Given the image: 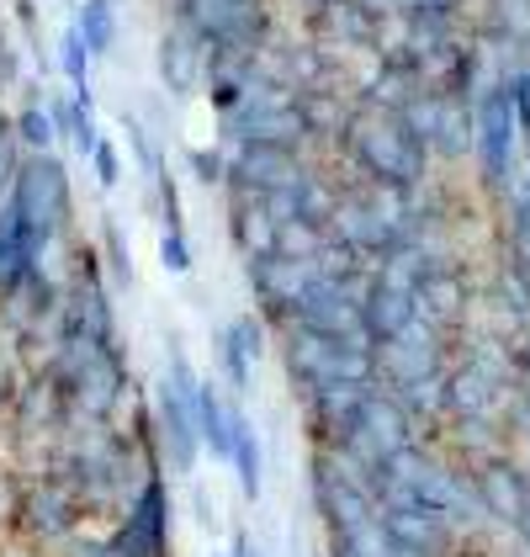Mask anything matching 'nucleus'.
<instances>
[{"instance_id": "obj_4", "label": "nucleus", "mask_w": 530, "mask_h": 557, "mask_svg": "<svg viewBox=\"0 0 530 557\" xmlns=\"http://www.w3.org/2000/svg\"><path fill=\"white\" fill-rule=\"evenodd\" d=\"M86 499L59 478V472H38V478H27L22 488H16V499H11V525H16V536L22 542H70L75 531H80V520H86Z\"/></svg>"}, {"instance_id": "obj_32", "label": "nucleus", "mask_w": 530, "mask_h": 557, "mask_svg": "<svg viewBox=\"0 0 530 557\" xmlns=\"http://www.w3.org/2000/svg\"><path fill=\"white\" fill-rule=\"evenodd\" d=\"M176 5H180V0H176Z\"/></svg>"}, {"instance_id": "obj_6", "label": "nucleus", "mask_w": 530, "mask_h": 557, "mask_svg": "<svg viewBox=\"0 0 530 557\" xmlns=\"http://www.w3.org/2000/svg\"><path fill=\"white\" fill-rule=\"evenodd\" d=\"M472 149H478L483 181L493 191H504L515 175V149H520V117L509 101V81H488L472 96Z\"/></svg>"}, {"instance_id": "obj_3", "label": "nucleus", "mask_w": 530, "mask_h": 557, "mask_svg": "<svg viewBox=\"0 0 530 557\" xmlns=\"http://www.w3.org/2000/svg\"><path fill=\"white\" fill-rule=\"evenodd\" d=\"M11 202L22 208L27 228L53 250L59 234L70 228V218H75V191H70L64 160H59V154H33V160H22V165H16V181H11Z\"/></svg>"}, {"instance_id": "obj_5", "label": "nucleus", "mask_w": 530, "mask_h": 557, "mask_svg": "<svg viewBox=\"0 0 530 557\" xmlns=\"http://www.w3.org/2000/svg\"><path fill=\"white\" fill-rule=\"evenodd\" d=\"M403 446H419V425L403 414V404H398L388 387H371V398L361 404V420H355V430L345 435L340 457H345L361 478H371V468H382Z\"/></svg>"}, {"instance_id": "obj_1", "label": "nucleus", "mask_w": 530, "mask_h": 557, "mask_svg": "<svg viewBox=\"0 0 530 557\" xmlns=\"http://www.w3.org/2000/svg\"><path fill=\"white\" fill-rule=\"evenodd\" d=\"M340 144H345L351 165L361 171V181H371V186L414 191V186H425V175H430V149H425V138L414 133L408 112H393V107L361 101L351 117H345Z\"/></svg>"}, {"instance_id": "obj_17", "label": "nucleus", "mask_w": 530, "mask_h": 557, "mask_svg": "<svg viewBox=\"0 0 530 557\" xmlns=\"http://www.w3.org/2000/svg\"><path fill=\"white\" fill-rule=\"evenodd\" d=\"M191 414H197V435H202V451L213 457V462H228V451H234V404L223 398V387L213 377H202L197 387V398H191Z\"/></svg>"}, {"instance_id": "obj_29", "label": "nucleus", "mask_w": 530, "mask_h": 557, "mask_svg": "<svg viewBox=\"0 0 530 557\" xmlns=\"http://www.w3.org/2000/svg\"><path fill=\"white\" fill-rule=\"evenodd\" d=\"M504 81H509V101H515L520 133H530V64L526 70H515V75H504Z\"/></svg>"}, {"instance_id": "obj_23", "label": "nucleus", "mask_w": 530, "mask_h": 557, "mask_svg": "<svg viewBox=\"0 0 530 557\" xmlns=\"http://www.w3.org/2000/svg\"><path fill=\"white\" fill-rule=\"evenodd\" d=\"M16 138H22L33 154H48V149H53V138H59V128H53V112H48V107H38V101H33V107H22V112H16Z\"/></svg>"}, {"instance_id": "obj_25", "label": "nucleus", "mask_w": 530, "mask_h": 557, "mask_svg": "<svg viewBox=\"0 0 530 557\" xmlns=\"http://www.w3.org/2000/svg\"><path fill=\"white\" fill-rule=\"evenodd\" d=\"M186 160H191V175H197L207 191H213V186H228V154H223V149H191Z\"/></svg>"}, {"instance_id": "obj_9", "label": "nucleus", "mask_w": 530, "mask_h": 557, "mask_svg": "<svg viewBox=\"0 0 530 557\" xmlns=\"http://www.w3.org/2000/svg\"><path fill=\"white\" fill-rule=\"evenodd\" d=\"M112 542L128 557H171V483H165V468H154L138 483Z\"/></svg>"}, {"instance_id": "obj_28", "label": "nucleus", "mask_w": 530, "mask_h": 557, "mask_svg": "<svg viewBox=\"0 0 530 557\" xmlns=\"http://www.w3.org/2000/svg\"><path fill=\"white\" fill-rule=\"evenodd\" d=\"M106 260H112V282L132 287V256L123 250V228H106Z\"/></svg>"}, {"instance_id": "obj_8", "label": "nucleus", "mask_w": 530, "mask_h": 557, "mask_svg": "<svg viewBox=\"0 0 530 557\" xmlns=\"http://www.w3.org/2000/svg\"><path fill=\"white\" fill-rule=\"evenodd\" d=\"M366 276H355V282H324V276H313L308 287H303V298H298V308H292V324L313 330V335H329V341L371 345L366 341V324H361V287H366Z\"/></svg>"}, {"instance_id": "obj_21", "label": "nucleus", "mask_w": 530, "mask_h": 557, "mask_svg": "<svg viewBox=\"0 0 530 557\" xmlns=\"http://www.w3.org/2000/svg\"><path fill=\"white\" fill-rule=\"evenodd\" d=\"M75 33L86 38L90 59H101V53H112V48H117V11H112V0H80V16H75Z\"/></svg>"}, {"instance_id": "obj_7", "label": "nucleus", "mask_w": 530, "mask_h": 557, "mask_svg": "<svg viewBox=\"0 0 530 557\" xmlns=\"http://www.w3.org/2000/svg\"><path fill=\"white\" fill-rule=\"evenodd\" d=\"M371 361H377V387H398L408 383H425V377H441L451 367V335H441L436 324L414 319L408 330H398L393 341L371 345Z\"/></svg>"}, {"instance_id": "obj_24", "label": "nucleus", "mask_w": 530, "mask_h": 557, "mask_svg": "<svg viewBox=\"0 0 530 557\" xmlns=\"http://www.w3.org/2000/svg\"><path fill=\"white\" fill-rule=\"evenodd\" d=\"M59 64H64V75H70V86L75 90L90 86V48H86V38H80L75 27L59 38Z\"/></svg>"}, {"instance_id": "obj_2", "label": "nucleus", "mask_w": 530, "mask_h": 557, "mask_svg": "<svg viewBox=\"0 0 530 557\" xmlns=\"http://www.w3.org/2000/svg\"><path fill=\"white\" fill-rule=\"evenodd\" d=\"M308 494L318 520H324V531H329V542H355V536H366L377 525V499H371L366 478L340 451H313Z\"/></svg>"}, {"instance_id": "obj_31", "label": "nucleus", "mask_w": 530, "mask_h": 557, "mask_svg": "<svg viewBox=\"0 0 530 557\" xmlns=\"http://www.w3.org/2000/svg\"><path fill=\"white\" fill-rule=\"evenodd\" d=\"M324 557H361V553H355L351 542H329V553H324Z\"/></svg>"}, {"instance_id": "obj_26", "label": "nucleus", "mask_w": 530, "mask_h": 557, "mask_svg": "<svg viewBox=\"0 0 530 557\" xmlns=\"http://www.w3.org/2000/svg\"><path fill=\"white\" fill-rule=\"evenodd\" d=\"M160 265L171 276H186L191 271V245H186V228H165L160 234Z\"/></svg>"}, {"instance_id": "obj_30", "label": "nucleus", "mask_w": 530, "mask_h": 557, "mask_svg": "<svg viewBox=\"0 0 530 557\" xmlns=\"http://www.w3.org/2000/svg\"><path fill=\"white\" fill-rule=\"evenodd\" d=\"M228 557H261L255 553V542H250V531H234V553Z\"/></svg>"}, {"instance_id": "obj_12", "label": "nucleus", "mask_w": 530, "mask_h": 557, "mask_svg": "<svg viewBox=\"0 0 530 557\" xmlns=\"http://www.w3.org/2000/svg\"><path fill=\"white\" fill-rule=\"evenodd\" d=\"M244 271H250V293L261 302V319L265 324H292V308L303 298V287L313 282L308 260H292L281 256V250H265V256H250L244 260Z\"/></svg>"}, {"instance_id": "obj_22", "label": "nucleus", "mask_w": 530, "mask_h": 557, "mask_svg": "<svg viewBox=\"0 0 530 557\" xmlns=\"http://www.w3.org/2000/svg\"><path fill=\"white\" fill-rule=\"evenodd\" d=\"M218 372H223V383L234 387V393H250V383H255V356L239 345V335H234V324H223L218 330Z\"/></svg>"}, {"instance_id": "obj_10", "label": "nucleus", "mask_w": 530, "mask_h": 557, "mask_svg": "<svg viewBox=\"0 0 530 557\" xmlns=\"http://www.w3.org/2000/svg\"><path fill=\"white\" fill-rule=\"evenodd\" d=\"M377 525H382V536L393 542V553H403V557H456V547H462V525H451L445 515L425 510V505H414V499L382 505V510H377Z\"/></svg>"}, {"instance_id": "obj_19", "label": "nucleus", "mask_w": 530, "mask_h": 557, "mask_svg": "<svg viewBox=\"0 0 530 557\" xmlns=\"http://www.w3.org/2000/svg\"><path fill=\"white\" fill-rule=\"evenodd\" d=\"M228 234H234V245L244 250V260L276 250V218L265 213L261 197H234V202H228Z\"/></svg>"}, {"instance_id": "obj_27", "label": "nucleus", "mask_w": 530, "mask_h": 557, "mask_svg": "<svg viewBox=\"0 0 530 557\" xmlns=\"http://www.w3.org/2000/svg\"><path fill=\"white\" fill-rule=\"evenodd\" d=\"M90 171H96V181H101L106 191L123 181V154H117V144H112V138H101V144H96V154H90Z\"/></svg>"}, {"instance_id": "obj_11", "label": "nucleus", "mask_w": 530, "mask_h": 557, "mask_svg": "<svg viewBox=\"0 0 530 557\" xmlns=\"http://www.w3.org/2000/svg\"><path fill=\"white\" fill-rule=\"evenodd\" d=\"M408 123L425 138L430 160H467V149H472V101L419 90L414 107H408Z\"/></svg>"}, {"instance_id": "obj_16", "label": "nucleus", "mask_w": 530, "mask_h": 557, "mask_svg": "<svg viewBox=\"0 0 530 557\" xmlns=\"http://www.w3.org/2000/svg\"><path fill=\"white\" fill-rule=\"evenodd\" d=\"M43 256H48V245L27 228L22 208L5 197V202H0V302L11 298V293L43 265Z\"/></svg>"}, {"instance_id": "obj_15", "label": "nucleus", "mask_w": 530, "mask_h": 557, "mask_svg": "<svg viewBox=\"0 0 530 557\" xmlns=\"http://www.w3.org/2000/svg\"><path fill=\"white\" fill-rule=\"evenodd\" d=\"M149 420H154V446H160V462L165 468H176L180 478L197 468V457H202V435H197V414H191V398H180L171 383L154 387V409H149Z\"/></svg>"}, {"instance_id": "obj_14", "label": "nucleus", "mask_w": 530, "mask_h": 557, "mask_svg": "<svg viewBox=\"0 0 530 557\" xmlns=\"http://www.w3.org/2000/svg\"><path fill=\"white\" fill-rule=\"evenodd\" d=\"M419 319V298H414V282H403L388 265H371L366 287H361V324H366V341L382 345L393 341L398 330H408Z\"/></svg>"}, {"instance_id": "obj_20", "label": "nucleus", "mask_w": 530, "mask_h": 557, "mask_svg": "<svg viewBox=\"0 0 530 557\" xmlns=\"http://www.w3.org/2000/svg\"><path fill=\"white\" fill-rule=\"evenodd\" d=\"M228 468L239 478V494L255 505L265 494V446H261V430L250 425L244 414H234V451H228Z\"/></svg>"}, {"instance_id": "obj_18", "label": "nucleus", "mask_w": 530, "mask_h": 557, "mask_svg": "<svg viewBox=\"0 0 530 557\" xmlns=\"http://www.w3.org/2000/svg\"><path fill=\"white\" fill-rule=\"evenodd\" d=\"M202 75H207V48L197 44L186 27L165 33V44H160V81H165V90L171 96H191Z\"/></svg>"}, {"instance_id": "obj_13", "label": "nucleus", "mask_w": 530, "mask_h": 557, "mask_svg": "<svg viewBox=\"0 0 530 557\" xmlns=\"http://www.w3.org/2000/svg\"><path fill=\"white\" fill-rule=\"evenodd\" d=\"M371 387L377 383H324L303 393V420H308L313 451H340L345 446V435L361 420V404L371 398Z\"/></svg>"}]
</instances>
